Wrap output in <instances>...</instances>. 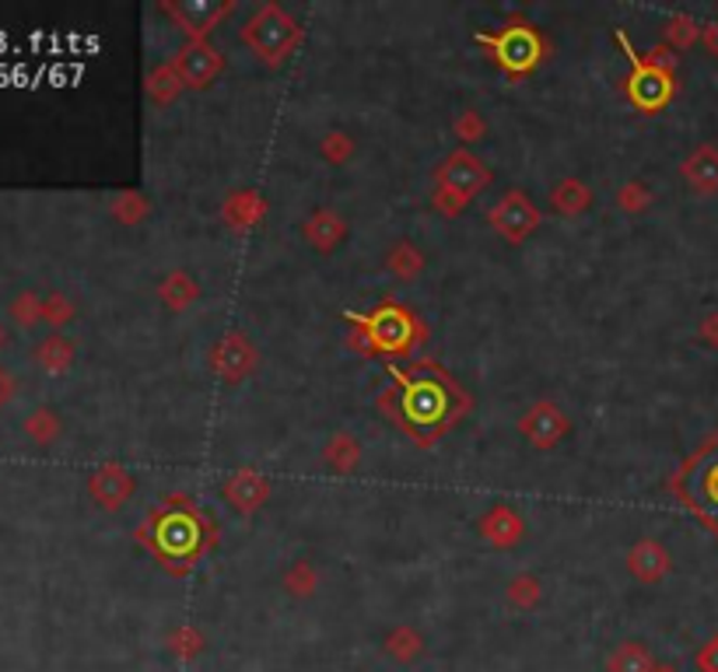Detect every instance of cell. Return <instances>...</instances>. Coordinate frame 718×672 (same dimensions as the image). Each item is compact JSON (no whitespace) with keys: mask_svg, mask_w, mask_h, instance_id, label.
<instances>
[{"mask_svg":"<svg viewBox=\"0 0 718 672\" xmlns=\"http://www.w3.org/2000/svg\"><path fill=\"white\" fill-rule=\"evenodd\" d=\"M449 403L452 393L439 375H414V379H403L396 389V414L403 417V424L414 431H431L445 424L449 417Z\"/></svg>","mask_w":718,"mask_h":672,"instance_id":"6da1fadb","label":"cell"},{"mask_svg":"<svg viewBox=\"0 0 718 672\" xmlns=\"http://www.w3.org/2000/svg\"><path fill=\"white\" fill-rule=\"evenodd\" d=\"M168 529H172V540H168L172 550H186V543H190V540H186V529H190V525L176 519V522H168Z\"/></svg>","mask_w":718,"mask_h":672,"instance_id":"5b68a950","label":"cell"},{"mask_svg":"<svg viewBox=\"0 0 718 672\" xmlns=\"http://www.w3.org/2000/svg\"><path fill=\"white\" fill-rule=\"evenodd\" d=\"M677 494L718 533V434L680 470Z\"/></svg>","mask_w":718,"mask_h":672,"instance_id":"7a4b0ae2","label":"cell"},{"mask_svg":"<svg viewBox=\"0 0 718 672\" xmlns=\"http://www.w3.org/2000/svg\"><path fill=\"white\" fill-rule=\"evenodd\" d=\"M711 46H715V53H718V25H715V33H711Z\"/></svg>","mask_w":718,"mask_h":672,"instance_id":"8992f818","label":"cell"},{"mask_svg":"<svg viewBox=\"0 0 718 672\" xmlns=\"http://www.w3.org/2000/svg\"><path fill=\"white\" fill-rule=\"evenodd\" d=\"M697 665H701V672H718V637L708 641L705 651L697 655Z\"/></svg>","mask_w":718,"mask_h":672,"instance_id":"277c9868","label":"cell"},{"mask_svg":"<svg viewBox=\"0 0 718 672\" xmlns=\"http://www.w3.org/2000/svg\"><path fill=\"white\" fill-rule=\"evenodd\" d=\"M610 669H614V672H652V659H648L645 648L628 645V648H620V651L614 655Z\"/></svg>","mask_w":718,"mask_h":672,"instance_id":"3957f363","label":"cell"}]
</instances>
